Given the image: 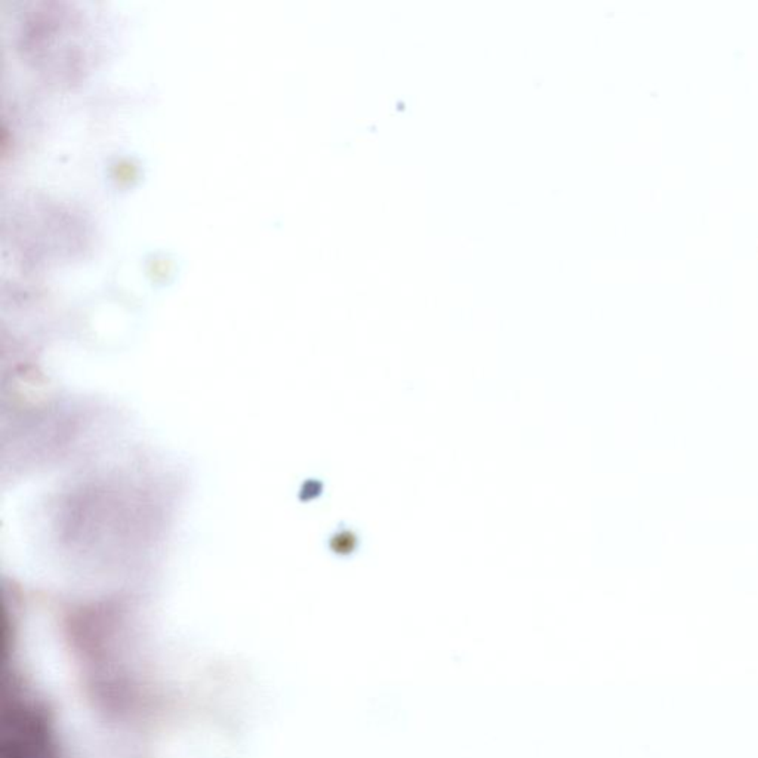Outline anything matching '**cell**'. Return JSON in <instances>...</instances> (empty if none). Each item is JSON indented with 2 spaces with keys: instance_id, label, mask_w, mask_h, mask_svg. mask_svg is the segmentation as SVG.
I'll return each instance as SVG.
<instances>
[{
  "instance_id": "obj_1",
  "label": "cell",
  "mask_w": 758,
  "mask_h": 758,
  "mask_svg": "<svg viewBox=\"0 0 758 758\" xmlns=\"http://www.w3.org/2000/svg\"><path fill=\"white\" fill-rule=\"evenodd\" d=\"M0 758H60L43 710L16 688L4 699Z\"/></svg>"
},
{
  "instance_id": "obj_2",
  "label": "cell",
  "mask_w": 758,
  "mask_h": 758,
  "mask_svg": "<svg viewBox=\"0 0 758 758\" xmlns=\"http://www.w3.org/2000/svg\"><path fill=\"white\" fill-rule=\"evenodd\" d=\"M335 551L339 554H353L358 546V537L351 530H344L334 539Z\"/></svg>"
}]
</instances>
